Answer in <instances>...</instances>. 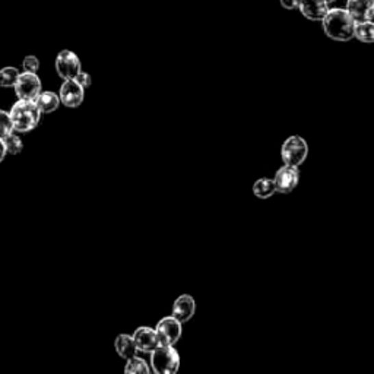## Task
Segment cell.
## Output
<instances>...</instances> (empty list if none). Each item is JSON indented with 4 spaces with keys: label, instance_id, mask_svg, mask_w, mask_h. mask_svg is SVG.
<instances>
[{
    "label": "cell",
    "instance_id": "6da1fadb",
    "mask_svg": "<svg viewBox=\"0 0 374 374\" xmlns=\"http://www.w3.org/2000/svg\"><path fill=\"white\" fill-rule=\"evenodd\" d=\"M356 25L357 22L351 16L347 9H331L329 14L322 21V27L325 34L339 42L351 41L356 36Z\"/></svg>",
    "mask_w": 374,
    "mask_h": 374
},
{
    "label": "cell",
    "instance_id": "7a4b0ae2",
    "mask_svg": "<svg viewBox=\"0 0 374 374\" xmlns=\"http://www.w3.org/2000/svg\"><path fill=\"white\" fill-rule=\"evenodd\" d=\"M9 113L12 117L16 134H28V132L34 130L42 119V113L36 101L28 100H18L9 110Z\"/></svg>",
    "mask_w": 374,
    "mask_h": 374
},
{
    "label": "cell",
    "instance_id": "3957f363",
    "mask_svg": "<svg viewBox=\"0 0 374 374\" xmlns=\"http://www.w3.org/2000/svg\"><path fill=\"white\" fill-rule=\"evenodd\" d=\"M180 362L179 351L170 345H160L151 354V367L155 374H177Z\"/></svg>",
    "mask_w": 374,
    "mask_h": 374
},
{
    "label": "cell",
    "instance_id": "277c9868",
    "mask_svg": "<svg viewBox=\"0 0 374 374\" xmlns=\"http://www.w3.org/2000/svg\"><path fill=\"white\" fill-rule=\"evenodd\" d=\"M309 155V144L299 135H292L282 144L281 157L285 166L300 167Z\"/></svg>",
    "mask_w": 374,
    "mask_h": 374
},
{
    "label": "cell",
    "instance_id": "5b68a950",
    "mask_svg": "<svg viewBox=\"0 0 374 374\" xmlns=\"http://www.w3.org/2000/svg\"><path fill=\"white\" fill-rule=\"evenodd\" d=\"M18 100H28L36 101L37 97L42 92V84L40 76L37 73L22 72L19 75V79L14 86Z\"/></svg>",
    "mask_w": 374,
    "mask_h": 374
},
{
    "label": "cell",
    "instance_id": "8992f818",
    "mask_svg": "<svg viewBox=\"0 0 374 374\" xmlns=\"http://www.w3.org/2000/svg\"><path fill=\"white\" fill-rule=\"evenodd\" d=\"M54 68L63 81L76 79V76L82 72L81 60L72 50H62L58 54Z\"/></svg>",
    "mask_w": 374,
    "mask_h": 374
},
{
    "label": "cell",
    "instance_id": "52a82bcc",
    "mask_svg": "<svg viewBox=\"0 0 374 374\" xmlns=\"http://www.w3.org/2000/svg\"><path fill=\"white\" fill-rule=\"evenodd\" d=\"M155 332L158 335L161 345L174 347L182 339L183 325L179 321H175L173 316H167L157 323Z\"/></svg>",
    "mask_w": 374,
    "mask_h": 374
},
{
    "label": "cell",
    "instance_id": "ba28073f",
    "mask_svg": "<svg viewBox=\"0 0 374 374\" xmlns=\"http://www.w3.org/2000/svg\"><path fill=\"white\" fill-rule=\"evenodd\" d=\"M275 187H277V193L288 195L291 193L300 183V170L299 167L284 166L277 171L273 177Z\"/></svg>",
    "mask_w": 374,
    "mask_h": 374
},
{
    "label": "cell",
    "instance_id": "9c48e42d",
    "mask_svg": "<svg viewBox=\"0 0 374 374\" xmlns=\"http://www.w3.org/2000/svg\"><path fill=\"white\" fill-rule=\"evenodd\" d=\"M59 97H60V103L64 107L76 108L79 107L85 100V90L75 79L63 81V84L60 85Z\"/></svg>",
    "mask_w": 374,
    "mask_h": 374
},
{
    "label": "cell",
    "instance_id": "30bf717a",
    "mask_svg": "<svg viewBox=\"0 0 374 374\" xmlns=\"http://www.w3.org/2000/svg\"><path fill=\"white\" fill-rule=\"evenodd\" d=\"M132 336H134V340H135V344H136V347L139 349V353L152 354L153 351H155L161 345L155 329L149 327V326L138 327L135 331V334Z\"/></svg>",
    "mask_w": 374,
    "mask_h": 374
},
{
    "label": "cell",
    "instance_id": "8fae6325",
    "mask_svg": "<svg viewBox=\"0 0 374 374\" xmlns=\"http://www.w3.org/2000/svg\"><path fill=\"white\" fill-rule=\"evenodd\" d=\"M195 313H196V301L192 295L183 294L177 297V300L174 301L173 310H171V316L175 319V321H179L183 325L186 322H189L195 316Z\"/></svg>",
    "mask_w": 374,
    "mask_h": 374
},
{
    "label": "cell",
    "instance_id": "7c38bea8",
    "mask_svg": "<svg viewBox=\"0 0 374 374\" xmlns=\"http://www.w3.org/2000/svg\"><path fill=\"white\" fill-rule=\"evenodd\" d=\"M347 12L354 18L357 24L360 22L373 21L374 2L373 0H347Z\"/></svg>",
    "mask_w": 374,
    "mask_h": 374
},
{
    "label": "cell",
    "instance_id": "4fadbf2b",
    "mask_svg": "<svg viewBox=\"0 0 374 374\" xmlns=\"http://www.w3.org/2000/svg\"><path fill=\"white\" fill-rule=\"evenodd\" d=\"M299 10L304 18L322 22L331 9L325 0H301Z\"/></svg>",
    "mask_w": 374,
    "mask_h": 374
},
{
    "label": "cell",
    "instance_id": "5bb4252c",
    "mask_svg": "<svg viewBox=\"0 0 374 374\" xmlns=\"http://www.w3.org/2000/svg\"><path fill=\"white\" fill-rule=\"evenodd\" d=\"M114 348H116V353L119 354V357L126 360V361L135 358L136 354L139 353V349L134 340V336L127 335V334L117 335V338L114 340Z\"/></svg>",
    "mask_w": 374,
    "mask_h": 374
},
{
    "label": "cell",
    "instance_id": "9a60e30c",
    "mask_svg": "<svg viewBox=\"0 0 374 374\" xmlns=\"http://www.w3.org/2000/svg\"><path fill=\"white\" fill-rule=\"evenodd\" d=\"M36 104L38 105V108L41 110L42 114H51V113L56 112L62 103H60L59 94L51 92V91H42L37 97Z\"/></svg>",
    "mask_w": 374,
    "mask_h": 374
},
{
    "label": "cell",
    "instance_id": "2e32d148",
    "mask_svg": "<svg viewBox=\"0 0 374 374\" xmlns=\"http://www.w3.org/2000/svg\"><path fill=\"white\" fill-rule=\"evenodd\" d=\"M275 193H277V187H275L273 179L260 177L253 184V195L259 199H269Z\"/></svg>",
    "mask_w": 374,
    "mask_h": 374
},
{
    "label": "cell",
    "instance_id": "e0dca14e",
    "mask_svg": "<svg viewBox=\"0 0 374 374\" xmlns=\"http://www.w3.org/2000/svg\"><path fill=\"white\" fill-rule=\"evenodd\" d=\"M354 38L366 44L374 42V21L360 22V24H357Z\"/></svg>",
    "mask_w": 374,
    "mask_h": 374
},
{
    "label": "cell",
    "instance_id": "ac0fdd59",
    "mask_svg": "<svg viewBox=\"0 0 374 374\" xmlns=\"http://www.w3.org/2000/svg\"><path fill=\"white\" fill-rule=\"evenodd\" d=\"M21 72L14 66H6L0 69V86L2 88H14L19 79Z\"/></svg>",
    "mask_w": 374,
    "mask_h": 374
},
{
    "label": "cell",
    "instance_id": "d6986e66",
    "mask_svg": "<svg viewBox=\"0 0 374 374\" xmlns=\"http://www.w3.org/2000/svg\"><path fill=\"white\" fill-rule=\"evenodd\" d=\"M125 374H149V366L145 360L135 357L126 361Z\"/></svg>",
    "mask_w": 374,
    "mask_h": 374
},
{
    "label": "cell",
    "instance_id": "ffe728a7",
    "mask_svg": "<svg viewBox=\"0 0 374 374\" xmlns=\"http://www.w3.org/2000/svg\"><path fill=\"white\" fill-rule=\"evenodd\" d=\"M15 132L12 117H10V113L6 112V110L0 108V139H6L9 135H12Z\"/></svg>",
    "mask_w": 374,
    "mask_h": 374
},
{
    "label": "cell",
    "instance_id": "44dd1931",
    "mask_svg": "<svg viewBox=\"0 0 374 374\" xmlns=\"http://www.w3.org/2000/svg\"><path fill=\"white\" fill-rule=\"evenodd\" d=\"M5 145L9 155H18V153H21L22 149H24V142H22L21 136L16 134V132H14L12 135H9L5 139Z\"/></svg>",
    "mask_w": 374,
    "mask_h": 374
},
{
    "label": "cell",
    "instance_id": "7402d4cb",
    "mask_svg": "<svg viewBox=\"0 0 374 374\" xmlns=\"http://www.w3.org/2000/svg\"><path fill=\"white\" fill-rule=\"evenodd\" d=\"M22 68H24V72L28 73H37L40 69V60L36 56H27L22 62Z\"/></svg>",
    "mask_w": 374,
    "mask_h": 374
},
{
    "label": "cell",
    "instance_id": "603a6c76",
    "mask_svg": "<svg viewBox=\"0 0 374 374\" xmlns=\"http://www.w3.org/2000/svg\"><path fill=\"white\" fill-rule=\"evenodd\" d=\"M76 82H78L84 90H88V88H90L92 85V78H91V75L90 73H86V72H81L78 76H76Z\"/></svg>",
    "mask_w": 374,
    "mask_h": 374
},
{
    "label": "cell",
    "instance_id": "cb8c5ba5",
    "mask_svg": "<svg viewBox=\"0 0 374 374\" xmlns=\"http://www.w3.org/2000/svg\"><path fill=\"white\" fill-rule=\"evenodd\" d=\"M279 3H281V6L285 8V9L295 10V9H299V8H300L301 0H279Z\"/></svg>",
    "mask_w": 374,
    "mask_h": 374
},
{
    "label": "cell",
    "instance_id": "d4e9b609",
    "mask_svg": "<svg viewBox=\"0 0 374 374\" xmlns=\"http://www.w3.org/2000/svg\"><path fill=\"white\" fill-rule=\"evenodd\" d=\"M6 155H8V149H6V145H5V140L0 139V162L5 161Z\"/></svg>",
    "mask_w": 374,
    "mask_h": 374
},
{
    "label": "cell",
    "instance_id": "484cf974",
    "mask_svg": "<svg viewBox=\"0 0 374 374\" xmlns=\"http://www.w3.org/2000/svg\"><path fill=\"white\" fill-rule=\"evenodd\" d=\"M325 2H326L327 5H331V3H334V2H335V0H325Z\"/></svg>",
    "mask_w": 374,
    "mask_h": 374
},
{
    "label": "cell",
    "instance_id": "4316f807",
    "mask_svg": "<svg viewBox=\"0 0 374 374\" xmlns=\"http://www.w3.org/2000/svg\"><path fill=\"white\" fill-rule=\"evenodd\" d=\"M373 2H374V0H373Z\"/></svg>",
    "mask_w": 374,
    "mask_h": 374
}]
</instances>
